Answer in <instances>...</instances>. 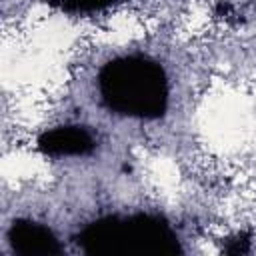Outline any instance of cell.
I'll return each mask as SVG.
<instances>
[{"label": "cell", "instance_id": "6da1fadb", "mask_svg": "<svg viewBox=\"0 0 256 256\" xmlns=\"http://www.w3.org/2000/svg\"><path fill=\"white\" fill-rule=\"evenodd\" d=\"M114 98L124 108L146 112L160 104V76L146 66H124L110 80Z\"/></svg>", "mask_w": 256, "mask_h": 256}]
</instances>
